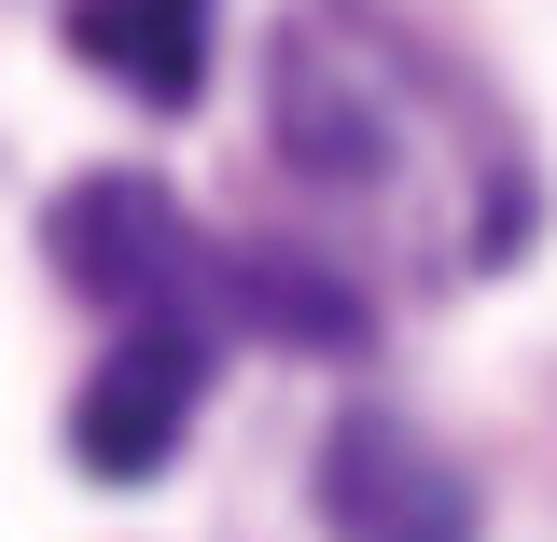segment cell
<instances>
[{"instance_id":"obj_1","label":"cell","mask_w":557,"mask_h":542,"mask_svg":"<svg viewBox=\"0 0 557 542\" xmlns=\"http://www.w3.org/2000/svg\"><path fill=\"white\" fill-rule=\"evenodd\" d=\"M265 112H278V153L321 196H405L432 167V139L460 126V84L376 0H293L265 56Z\"/></svg>"},{"instance_id":"obj_2","label":"cell","mask_w":557,"mask_h":542,"mask_svg":"<svg viewBox=\"0 0 557 542\" xmlns=\"http://www.w3.org/2000/svg\"><path fill=\"white\" fill-rule=\"evenodd\" d=\"M42 251H57L70 292H98V306H126V320H196L223 251H209L182 196L168 181H139V167H98V181H70L57 223H42Z\"/></svg>"},{"instance_id":"obj_3","label":"cell","mask_w":557,"mask_h":542,"mask_svg":"<svg viewBox=\"0 0 557 542\" xmlns=\"http://www.w3.org/2000/svg\"><path fill=\"white\" fill-rule=\"evenodd\" d=\"M321 529L335 542H474V487L418 417L348 404L321 431Z\"/></svg>"},{"instance_id":"obj_4","label":"cell","mask_w":557,"mask_h":542,"mask_svg":"<svg viewBox=\"0 0 557 542\" xmlns=\"http://www.w3.org/2000/svg\"><path fill=\"white\" fill-rule=\"evenodd\" d=\"M196 390H209V335L196 320H126V348H112V362L84 376V404H70V459L98 487L168 474L182 431H196Z\"/></svg>"},{"instance_id":"obj_5","label":"cell","mask_w":557,"mask_h":542,"mask_svg":"<svg viewBox=\"0 0 557 542\" xmlns=\"http://www.w3.org/2000/svg\"><path fill=\"white\" fill-rule=\"evenodd\" d=\"M70 56L139 84L153 112H196V70H209V0H70Z\"/></svg>"}]
</instances>
